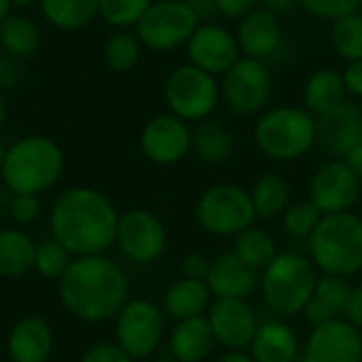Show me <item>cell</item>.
Masks as SVG:
<instances>
[{
	"mask_svg": "<svg viewBox=\"0 0 362 362\" xmlns=\"http://www.w3.org/2000/svg\"><path fill=\"white\" fill-rule=\"evenodd\" d=\"M115 337L134 361L148 358L163 339V312L146 299H129L115 318Z\"/></svg>",
	"mask_w": 362,
	"mask_h": 362,
	"instance_id": "11",
	"label": "cell"
},
{
	"mask_svg": "<svg viewBox=\"0 0 362 362\" xmlns=\"http://www.w3.org/2000/svg\"><path fill=\"white\" fill-rule=\"evenodd\" d=\"M11 4H13V6H19V8H23V6L38 4V0H11Z\"/></svg>",
	"mask_w": 362,
	"mask_h": 362,
	"instance_id": "51",
	"label": "cell"
},
{
	"mask_svg": "<svg viewBox=\"0 0 362 362\" xmlns=\"http://www.w3.org/2000/svg\"><path fill=\"white\" fill-rule=\"evenodd\" d=\"M57 282L64 310L83 322L117 318L121 308L129 301L125 272L104 255L74 257Z\"/></svg>",
	"mask_w": 362,
	"mask_h": 362,
	"instance_id": "2",
	"label": "cell"
},
{
	"mask_svg": "<svg viewBox=\"0 0 362 362\" xmlns=\"http://www.w3.org/2000/svg\"><path fill=\"white\" fill-rule=\"evenodd\" d=\"M233 252L252 269L263 272L276 257H278V246L274 238L259 227H248L240 235H235V246Z\"/></svg>",
	"mask_w": 362,
	"mask_h": 362,
	"instance_id": "32",
	"label": "cell"
},
{
	"mask_svg": "<svg viewBox=\"0 0 362 362\" xmlns=\"http://www.w3.org/2000/svg\"><path fill=\"white\" fill-rule=\"evenodd\" d=\"M42 17L57 30L74 32L100 15V0H38Z\"/></svg>",
	"mask_w": 362,
	"mask_h": 362,
	"instance_id": "29",
	"label": "cell"
},
{
	"mask_svg": "<svg viewBox=\"0 0 362 362\" xmlns=\"http://www.w3.org/2000/svg\"><path fill=\"white\" fill-rule=\"evenodd\" d=\"M235 148L233 134L216 119H206L193 129V151L208 165H223L231 159Z\"/></svg>",
	"mask_w": 362,
	"mask_h": 362,
	"instance_id": "28",
	"label": "cell"
},
{
	"mask_svg": "<svg viewBox=\"0 0 362 362\" xmlns=\"http://www.w3.org/2000/svg\"><path fill=\"white\" fill-rule=\"evenodd\" d=\"M312 263L327 276L350 278L362 269V216L327 214L310 235Z\"/></svg>",
	"mask_w": 362,
	"mask_h": 362,
	"instance_id": "4",
	"label": "cell"
},
{
	"mask_svg": "<svg viewBox=\"0 0 362 362\" xmlns=\"http://www.w3.org/2000/svg\"><path fill=\"white\" fill-rule=\"evenodd\" d=\"M4 119H6V104H4L2 93H0V125L4 123Z\"/></svg>",
	"mask_w": 362,
	"mask_h": 362,
	"instance_id": "52",
	"label": "cell"
},
{
	"mask_svg": "<svg viewBox=\"0 0 362 362\" xmlns=\"http://www.w3.org/2000/svg\"><path fill=\"white\" fill-rule=\"evenodd\" d=\"M362 0H299V6L316 19L335 21L348 13L361 11Z\"/></svg>",
	"mask_w": 362,
	"mask_h": 362,
	"instance_id": "38",
	"label": "cell"
},
{
	"mask_svg": "<svg viewBox=\"0 0 362 362\" xmlns=\"http://www.w3.org/2000/svg\"><path fill=\"white\" fill-rule=\"evenodd\" d=\"M248 193H250L257 218H274L278 214H284V210L291 206L288 182L282 176L272 174V172L259 176Z\"/></svg>",
	"mask_w": 362,
	"mask_h": 362,
	"instance_id": "31",
	"label": "cell"
},
{
	"mask_svg": "<svg viewBox=\"0 0 362 362\" xmlns=\"http://www.w3.org/2000/svg\"><path fill=\"white\" fill-rule=\"evenodd\" d=\"M316 144L325 153L335 159H344L362 142V110L358 104L346 100L327 115L316 117Z\"/></svg>",
	"mask_w": 362,
	"mask_h": 362,
	"instance_id": "18",
	"label": "cell"
},
{
	"mask_svg": "<svg viewBox=\"0 0 362 362\" xmlns=\"http://www.w3.org/2000/svg\"><path fill=\"white\" fill-rule=\"evenodd\" d=\"M341 78H344L348 95L362 100V59L348 62L346 68L341 70Z\"/></svg>",
	"mask_w": 362,
	"mask_h": 362,
	"instance_id": "42",
	"label": "cell"
},
{
	"mask_svg": "<svg viewBox=\"0 0 362 362\" xmlns=\"http://www.w3.org/2000/svg\"><path fill=\"white\" fill-rule=\"evenodd\" d=\"M185 49L189 64L210 72L212 76H223L242 57L235 32L214 21L199 23Z\"/></svg>",
	"mask_w": 362,
	"mask_h": 362,
	"instance_id": "15",
	"label": "cell"
},
{
	"mask_svg": "<svg viewBox=\"0 0 362 362\" xmlns=\"http://www.w3.org/2000/svg\"><path fill=\"white\" fill-rule=\"evenodd\" d=\"M331 45L348 64L362 59V13L354 11L331 21Z\"/></svg>",
	"mask_w": 362,
	"mask_h": 362,
	"instance_id": "33",
	"label": "cell"
},
{
	"mask_svg": "<svg viewBox=\"0 0 362 362\" xmlns=\"http://www.w3.org/2000/svg\"><path fill=\"white\" fill-rule=\"evenodd\" d=\"M53 354L51 325L40 316L17 320L6 335V356L11 362H47Z\"/></svg>",
	"mask_w": 362,
	"mask_h": 362,
	"instance_id": "21",
	"label": "cell"
},
{
	"mask_svg": "<svg viewBox=\"0 0 362 362\" xmlns=\"http://www.w3.org/2000/svg\"><path fill=\"white\" fill-rule=\"evenodd\" d=\"M155 0H100V17L112 28H136Z\"/></svg>",
	"mask_w": 362,
	"mask_h": 362,
	"instance_id": "36",
	"label": "cell"
},
{
	"mask_svg": "<svg viewBox=\"0 0 362 362\" xmlns=\"http://www.w3.org/2000/svg\"><path fill=\"white\" fill-rule=\"evenodd\" d=\"M208 322L216 337L227 350H244L252 344L259 318L246 299H216L208 308Z\"/></svg>",
	"mask_w": 362,
	"mask_h": 362,
	"instance_id": "17",
	"label": "cell"
},
{
	"mask_svg": "<svg viewBox=\"0 0 362 362\" xmlns=\"http://www.w3.org/2000/svg\"><path fill=\"white\" fill-rule=\"evenodd\" d=\"M17 78H19V70L15 68L13 57L2 55L0 57V89L11 87L13 83H17Z\"/></svg>",
	"mask_w": 362,
	"mask_h": 362,
	"instance_id": "46",
	"label": "cell"
},
{
	"mask_svg": "<svg viewBox=\"0 0 362 362\" xmlns=\"http://www.w3.org/2000/svg\"><path fill=\"white\" fill-rule=\"evenodd\" d=\"M348 100V91L341 72L333 68H320L312 72L303 83V108L314 117H322Z\"/></svg>",
	"mask_w": 362,
	"mask_h": 362,
	"instance_id": "25",
	"label": "cell"
},
{
	"mask_svg": "<svg viewBox=\"0 0 362 362\" xmlns=\"http://www.w3.org/2000/svg\"><path fill=\"white\" fill-rule=\"evenodd\" d=\"M117 246L129 261L146 265L163 255L168 246V233L159 216L136 208L121 214L117 227Z\"/></svg>",
	"mask_w": 362,
	"mask_h": 362,
	"instance_id": "13",
	"label": "cell"
},
{
	"mask_svg": "<svg viewBox=\"0 0 362 362\" xmlns=\"http://www.w3.org/2000/svg\"><path fill=\"white\" fill-rule=\"evenodd\" d=\"M36 242L21 229L0 231V278L15 280L34 272Z\"/></svg>",
	"mask_w": 362,
	"mask_h": 362,
	"instance_id": "27",
	"label": "cell"
},
{
	"mask_svg": "<svg viewBox=\"0 0 362 362\" xmlns=\"http://www.w3.org/2000/svg\"><path fill=\"white\" fill-rule=\"evenodd\" d=\"M185 4L195 13V17L199 19V23L208 21L210 17L218 15L216 11V0H185Z\"/></svg>",
	"mask_w": 362,
	"mask_h": 362,
	"instance_id": "44",
	"label": "cell"
},
{
	"mask_svg": "<svg viewBox=\"0 0 362 362\" xmlns=\"http://www.w3.org/2000/svg\"><path fill=\"white\" fill-rule=\"evenodd\" d=\"M155 362H176L174 358H163V361H155Z\"/></svg>",
	"mask_w": 362,
	"mask_h": 362,
	"instance_id": "54",
	"label": "cell"
},
{
	"mask_svg": "<svg viewBox=\"0 0 362 362\" xmlns=\"http://www.w3.org/2000/svg\"><path fill=\"white\" fill-rule=\"evenodd\" d=\"M81 362H134V358L115 341H102L93 344L85 354Z\"/></svg>",
	"mask_w": 362,
	"mask_h": 362,
	"instance_id": "40",
	"label": "cell"
},
{
	"mask_svg": "<svg viewBox=\"0 0 362 362\" xmlns=\"http://www.w3.org/2000/svg\"><path fill=\"white\" fill-rule=\"evenodd\" d=\"M259 6H261V0H216L218 15L227 19H235V21Z\"/></svg>",
	"mask_w": 362,
	"mask_h": 362,
	"instance_id": "41",
	"label": "cell"
},
{
	"mask_svg": "<svg viewBox=\"0 0 362 362\" xmlns=\"http://www.w3.org/2000/svg\"><path fill=\"white\" fill-rule=\"evenodd\" d=\"M142 155L157 165H174L193 151V129L172 112L155 115L140 132Z\"/></svg>",
	"mask_w": 362,
	"mask_h": 362,
	"instance_id": "12",
	"label": "cell"
},
{
	"mask_svg": "<svg viewBox=\"0 0 362 362\" xmlns=\"http://www.w3.org/2000/svg\"><path fill=\"white\" fill-rule=\"evenodd\" d=\"M72 255L53 238L36 244L34 255V272L47 280H59L72 263Z\"/></svg>",
	"mask_w": 362,
	"mask_h": 362,
	"instance_id": "35",
	"label": "cell"
},
{
	"mask_svg": "<svg viewBox=\"0 0 362 362\" xmlns=\"http://www.w3.org/2000/svg\"><path fill=\"white\" fill-rule=\"evenodd\" d=\"M140 55H142V42L136 32H127V30L115 32L106 40L102 51L104 64L112 72H129L140 62Z\"/></svg>",
	"mask_w": 362,
	"mask_h": 362,
	"instance_id": "34",
	"label": "cell"
},
{
	"mask_svg": "<svg viewBox=\"0 0 362 362\" xmlns=\"http://www.w3.org/2000/svg\"><path fill=\"white\" fill-rule=\"evenodd\" d=\"M344 161L348 163V168L358 176V180L362 182V142L361 144H356V146L344 157Z\"/></svg>",
	"mask_w": 362,
	"mask_h": 362,
	"instance_id": "48",
	"label": "cell"
},
{
	"mask_svg": "<svg viewBox=\"0 0 362 362\" xmlns=\"http://www.w3.org/2000/svg\"><path fill=\"white\" fill-rule=\"evenodd\" d=\"M197 25L199 19L185 0H157L136 23V34L142 47L157 53H170L187 47Z\"/></svg>",
	"mask_w": 362,
	"mask_h": 362,
	"instance_id": "9",
	"label": "cell"
},
{
	"mask_svg": "<svg viewBox=\"0 0 362 362\" xmlns=\"http://www.w3.org/2000/svg\"><path fill=\"white\" fill-rule=\"evenodd\" d=\"M206 284L216 299H246L259 288L261 278L257 269L248 267L233 250H229L210 261Z\"/></svg>",
	"mask_w": 362,
	"mask_h": 362,
	"instance_id": "20",
	"label": "cell"
},
{
	"mask_svg": "<svg viewBox=\"0 0 362 362\" xmlns=\"http://www.w3.org/2000/svg\"><path fill=\"white\" fill-rule=\"evenodd\" d=\"M121 214L98 189L70 187L59 193L49 212L51 238L72 257L104 255L117 244Z\"/></svg>",
	"mask_w": 362,
	"mask_h": 362,
	"instance_id": "1",
	"label": "cell"
},
{
	"mask_svg": "<svg viewBox=\"0 0 362 362\" xmlns=\"http://www.w3.org/2000/svg\"><path fill=\"white\" fill-rule=\"evenodd\" d=\"M257 148L274 161H295L316 146V117L303 106H276L255 123Z\"/></svg>",
	"mask_w": 362,
	"mask_h": 362,
	"instance_id": "5",
	"label": "cell"
},
{
	"mask_svg": "<svg viewBox=\"0 0 362 362\" xmlns=\"http://www.w3.org/2000/svg\"><path fill=\"white\" fill-rule=\"evenodd\" d=\"M11 8H13V4H11V0H0V21L11 13Z\"/></svg>",
	"mask_w": 362,
	"mask_h": 362,
	"instance_id": "50",
	"label": "cell"
},
{
	"mask_svg": "<svg viewBox=\"0 0 362 362\" xmlns=\"http://www.w3.org/2000/svg\"><path fill=\"white\" fill-rule=\"evenodd\" d=\"M235 38L244 57L269 62L282 49V21L278 15L259 6L238 19Z\"/></svg>",
	"mask_w": 362,
	"mask_h": 362,
	"instance_id": "19",
	"label": "cell"
},
{
	"mask_svg": "<svg viewBox=\"0 0 362 362\" xmlns=\"http://www.w3.org/2000/svg\"><path fill=\"white\" fill-rule=\"evenodd\" d=\"M299 354V339L295 331L280 320L259 325L250 344V356L255 362H295Z\"/></svg>",
	"mask_w": 362,
	"mask_h": 362,
	"instance_id": "24",
	"label": "cell"
},
{
	"mask_svg": "<svg viewBox=\"0 0 362 362\" xmlns=\"http://www.w3.org/2000/svg\"><path fill=\"white\" fill-rule=\"evenodd\" d=\"M214 346L216 337L206 316L180 320L170 333V352L176 362H204Z\"/></svg>",
	"mask_w": 362,
	"mask_h": 362,
	"instance_id": "23",
	"label": "cell"
},
{
	"mask_svg": "<svg viewBox=\"0 0 362 362\" xmlns=\"http://www.w3.org/2000/svg\"><path fill=\"white\" fill-rule=\"evenodd\" d=\"M218 362H255L250 354H246L244 350H229L225 356H221Z\"/></svg>",
	"mask_w": 362,
	"mask_h": 362,
	"instance_id": "49",
	"label": "cell"
},
{
	"mask_svg": "<svg viewBox=\"0 0 362 362\" xmlns=\"http://www.w3.org/2000/svg\"><path fill=\"white\" fill-rule=\"evenodd\" d=\"M210 288L206 280L182 278L174 282L163 295V312L176 322L204 316L210 308Z\"/></svg>",
	"mask_w": 362,
	"mask_h": 362,
	"instance_id": "26",
	"label": "cell"
},
{
	"mask_svg": "<svg viewBox=\"0 0 362 362\" xmlns=\"http://www.w3.org/2000/svg\"><path fill=\"white\" fill-rule=\"evenodd\" d=\"M163 98L172 115L187 123H202L214 115L221 102V83L210 72L182 64L168 74Z\"/></svg>",
	"mask_w": 362,
	"mask_h": 362,
	"instance_id": "7",
	"label": "cell"
},
{
	"mask_svg": "<svg viewBox=\"0 0 362 362\" xmlns=\"http://www.w3.org/2000/svg\"><path fill=\"white\" fill-rule=\"evenodd\" d=\"M40 214V202L36 195H13L8 204V216L17 225H30Z\"/></svg>",
	"mask_w": 362,
	"mask_h": 362,
	"instance_id": "39",
	"label": "cell"
},
{
	"mask_svg": "<svg viewBox=\"0 0 362 362\" xmlns=\"http://www.w3.org/2000/svg\"><path fill=\"white\" fill-rule=\"evenodd\" d=\"M318 282L316 265L299 252H278L263 269L261 293L265 305L280 318L303 314Z\"/></svg>",
	"mask_w": 362,
	"mask_h": 362,
	"instance_id": "6",
	"label": "cell"
},
{
	"mask_svg": "<svg viewBox=\"0 0 362 362\" xmlns=\"http://www.w3.org/2000/svg\"><path fill=\"white\" fill-rule=\"evenodd\" d=\"M40 45L38 25L19 13H8L0 21V47L13 59H25L36 53Z\"/></svg>",
	"mask_w": 362,
	"mask_h": 362,
	"instance_id": "30",
	"label": "cell"
},
{
	"mask_svg": "<svg viewBox=\"0 0 362 362\" xmlns=\"http://www.w3.org/2000/svg\"><path fill=\"white\" fill-rule=\"evenodd\" d=\"M221 100L227 108L240 117L259 115L274 89V76L267 62L240 57L223 76H221Z\"/></svg>",
	"mask_w": 362,
	"mask_h": 362,
	"instance_id": "10",
	"label": "cell"
},
{
	"mask_svg": "<svg viewBox=\"0 0 362 362\" xmlns=\"http://www.w3.org/2000/svg\"><path fill=\"white\" fill-rule=\"evenodd\" d=\"M4 153H6V148H4V144H2V140H0V172H2V161H4Z\"/></svg>",
	"mask_w": 362,
	"mask_h": 362,
	"instance_id": "53",
	"label": "cell"
},
{
	"mask_svg": "<svg viewBox=\"0 0 362 362\" xmlns=\"http://www.w3.org/2000/svg\"><path fill=\"white\" fill-rule=\"evenodd\" d=\"M352 286L346 278L339 276H318L314 295L310 303L303 310L305 320L316 329L320 325H327L331 320H337L339 316L348 314L350 299H352Z\"/></svg>",
	"mask_w": 362,
	"mask_h": 362,
	"instance_id": "22",
	"label": "cell"
},
{
	"mask_svg": "<svg viewBox=\"0 0 362 362\" xmlns=\"http://www.w3.org/2000/svg\"><path fill=\"white\" fill-rule=\"evenodd\" d=\"M210 272V261L204 255H189L182 261V274L185 278H193V280H206Z\"/></svg>",
	"mask_w": 362,
	"mask_h": 362,
	"instance_id": "43",
	"label": "cell"
},
{
	"mask_svg": "<svg viewBox=\"0 0 362 362\" xmlns=\"http://www.w3.org/2000/svg\"><path fill=\"white\" fill-rule=\"evenodd\" d=\"M361 13H362V2H361Z\"/></svg>",
	"mask_w": 362,
	"mask_h": 362,
	"instance_id": "55",
	"label": "cell"
},
{
	"mask_svg": "<svg viewBox=\"0 0 362 362\" xmlns=\"http://www.w3.org/2000/svg\"><path fill=\"white\" fill-rule=\"evenodd\" d=\"M64 165L66 157L62 146L47 136L32 134L6 148L0 178L13 195L38 197L62 178Z\"/></svg>",
	"mask_w": 362,
	"mask_h": 362,
	"instance_id": "3",
	"label": "cell"
},
{
	"mask_svg": "<svg viewBox=\"0 0 362 362\" xmlns=\"http://www.w3.org/2000/svg\"><path fill=\"white\" fill-rule=\"evenodd\" d=\"M361 180L344 159L322 163L310 180V202L327 214L348 212L361 197Z\"/></svg>",
	"mask_w": 362,
	"mask_h": 362,
	"instance_id": "14",
	"label": "cell"
},
{
	"mask_svg": "<svg viewBox=\"0 0 362 362\" xmlns=\"http://www.w3.org/2000/svg\"><path fill=\"white\" fill-rule=\"evenodd\" d=\"M261 6L278 17H284V15H291L299 6V0H261Z\"/></svg>",
	"mask_w": 362,
	"mask_h": 362,
	"instance_id": "47",
	"label": "cell"
},
{
	"mask_svg": "<svg viewBox=\"0 0 362 362\" xmlns=\"http://www.w3.org/2000/svg\"><path fill=\"white\" fill-rule=\"evenodd\" d=\"M320 218H322V212L310 199L291 204L282 214L284 229L291 238H310L314 229L318 227Z\"/></svg>",
	"mask_w": 362,
	"mask_h": 362,
	"instance_id": "37",
	"label": "cell"
},
{
	"mask_svg": "<svg viewBox=\"0 0 362 362\" xmlns=\"http://www.w3.org/2000/svg\"><path fill=\"white\" fill-rule=\"evenodd\" d=\"M303 362H362V333L348 320H331L312 331Z\"/></svg>",
	"mask_w": 362,
	"mask_h": 362,
	"instance_id": "16",
	"label": "cell"
},
{
	"mask_svg": "<svg viewBox=\"0 0 362 362\" xmlns=\"http://www.w3.org/2000/svg\"><path fill=\"white\" fill-rule=\"evenodd\" d=\"M346 316H348V322H352L358 331H362V284L352 291V299H350V308Z\"/></svg>",
	"mask_w": 362,
	"mask_h": 362,
	"instance_id": "45",
	"label": "cell"
},
{
	"mask_svg": "<svg viewBox=\"0 0 362 362\" xmlns=\"http://www.w3.org/2000/svg\"><path fill=\"white\" fill-rule=\"evenodd\" d=\"M195 221L214 238H231L252 227L257 212L248 191L231 182H221L199 195Z\"/></svg>",
	"mask_w": 362,
	"mask_h": 362,
	"instance_id": "8",
	"label": "cell"
}]
</instances>
